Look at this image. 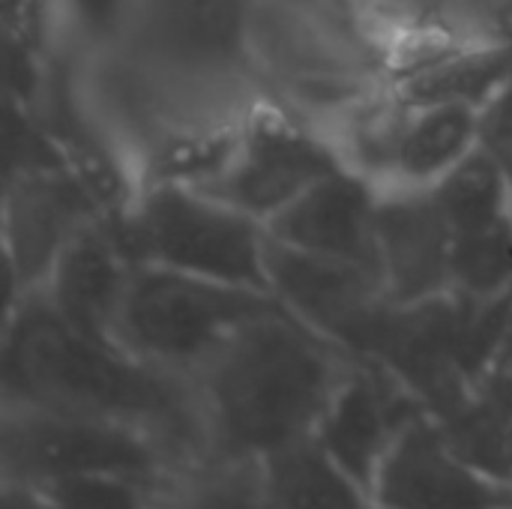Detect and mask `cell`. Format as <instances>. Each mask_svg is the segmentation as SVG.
Instances as JSON below:
<instances>
[{"label": "cell", "instance_id": "obj_10", "mask_svg": "<svg viewBox=\"0 0 512 509\" xmlns=\"http://www.w3.org/2000/svg\"><path fill=\"white\" fill-rule=\"evenodd\" d=\"M381 279L390 303L408 306L453 291V228L432 186H399L378 201Z\"/></svg>", "mask_w": 512, "mask_h": 509}, {"label": "cell", "instance_id": "obj_8", "mask_svg": "<svg viewBox=\"0 0 512 509\" xmlns=\"http://www.w3.org/2000/svg\"><path fill=\"white\" fill-rule=\"evenodd\" d=\"M372 504L378 509H512V483L468 465L423 414L387 453Z\"/></svg>", "mask_w": 512, "mask_h": 509}, {"label": "cell", "instance_id": "obj_23", "mask_svg": "<svg viewBox=\"0 0 512 509\" xmlns=\"http://www.w3.org/2000/svg\"><path fill=\"white\" fill-rule=\"evenodd\" d=\"M480 147L501 165L512 183V78L480 114Z\"/></svg>", "mask_w": 512, "mask_h": 509}, {"label": "cell", "instance_id": "obj_26", "mask_svg": "<svg viewBox=\"0 0 512 509\" xmlns=\"http://www.w3.org/2000/svg\"><path fill=\"white\" fill-rule=\"evenodd\" d=\"M510 450H512V438H510Z\"/></svg>", "mask_w": 512, "mask_h": 509}, {"label": "cell", "instance_id": "obj_27", "mask_svg": "<svg viewBox=\"0 0 512 509\" xmlns=\"http://www.w3.org/2000/svg\"><path fill=\"white\" fill-rule=\"evenodd\" d=\"M372 509H378V507H372Z\"/></svg>", "mask_w": 512, "mask_h": 509}, {"label": "cell", "instance_id": "obj_13", "mask_svg": "<svg viewBox=\"0 0 512 509\" xmlns=\"http://www.w3.org/2000/svg\"><path fill=\"white\" fill-rule=\"evenodd\" d=\"M135 267L120 243L117 222L96 219L60 252L42 294L72 330L117 342L114 327Z\"/></svg>", "mask_w": 512, "mask_h": 509}, {"label": "cell", "instance_id": "obj_7", "mask_svg": "<svg viewBox=\"0 0 512 509\" xmlns=\"http://www.w3.org/2000/svg\"><path fill=\"white\" fill-rule=\"evenodd\" d=\"M102 204L72 168L9 174L6 183V252L12 291H42L60 252L93 225Z\"/></svg>", "mask_w": 512, "mask_h": 509}, {"label": "cell", "instance_id": "obj_18", "mask_svg": "<svg viewBox=\"0 0 512 509\" xmlns=\"http://www.w3.org/2000/svg\"><path fill=\"white\" fill-rule=\"evenodd\" d=\"M159 509H270L264 462L204 456L174 480Z\"/></svg>", "mask_w": 512, "mask_h": 509}, {"label": "cell", "instance_id": "obj_12", "mask_svg": "<svg viewBox=\"0 0 512 509\" xmlns=\"http://www.w3.org/2000/svg\"><path fill=\"white\" fill-rule=\"evenodd\" d=\"M378 201L381 195L372 183L342 165L276 213L264 228L294 249L366 267L381 276Z\"/></svg>", "mask_w": 512, "mask_h": 509}, {"label": "cell", "instance_id": "obj_14", "mask_svg": "<svg viewBox=\"0 0 512 509\" xmlns=\"http://www.w3.org/2000/svg\"><path fill=\"white\" fill-rule=\"evenodd\" d=\"M480 114L483 108L465 102L408 105L393 153V174L405 186L438 183L480 147Z\"/></svg>", "mask_w": 512, "mask_h": 509}, {"label": "cell", "instance_id": "obj_22", "mask_svg": "<svg viewBox=\"0 0 512 509\" xmlns=\"http://www.w3.org/2000/svg\"><path fill=\"white\" fill-rule=\"evenodd\" d=\"M54 509H159V495L126 477H60L39 483Z\"/></svg>", "mask_w": 512, "mask_h": 509}, {"label": "cell", "instance_id": "obj_2", "mask_svg": "<svg viewBox=\"0 0 512 509\" xmlns=\"http://www.w3.org/2000/svg\"><path fill=\"white\" fill-rule=\"evenodd\" d=\"M354 363L288 309L243 324L192 375L207 456L264 459L315 435Z\"/></svg>", "mask_w": 512, "mask_h": 509}, {"label": "cell", "instance_id": "obj_5", "mask_svg": "<svg viewBox=\"0 0 512 509\" xmlns=\"http://www.w3.org/2000/svg\"><path fill=\"white\" fill-rule=\"evenodd\" d=\"M117 234L132 264L270 291L267 228L201 189L153 183L135 210L117 222Z\"/></svg>", "mask_w": 512, "mask_h": 509}, {"label": "cell", "instance_id": "obj_9", "mask_svg": "<svg viewBox=\"0 0 512 509\" xmlns=\"http://www.w3.org/2000/svg\"><path fill=\"white\" fill-rule=\"evenodd\" d=\"M423 414L420 399L393 372L357 357L321 417L315 438L372 495L387 453Z\"/></svg>", "mask_w": 512, "mask_h": 509}, {"label": "cell", "instance_id": "obj_15", "mask_svg": "<svg viewBox=\"0 0 512 509\" xmlns=\"http://www.w3.org/2000/svg\"><path fill=\"white\" fill-rule=\"evenodd\" d=\"M252 27L246 0H159L156 36L189 66H228L240 57Z\"/></svg>", "mask_w": 512, "mask_h": 509}, {"label": "cell", "instance_id": "obj_20", "mask_svg": "<svg viewBox=\"0 0 512 509\" xmlns=\"http://www.w3.org/2000/svg\"><path fill=\"white\" fill-rule=\"evenodd\" d=\"M512 288V216L474 234L453 237V291L495 297Z\"/></svg>", "mask_w": 512, "mask_h": 509}, {"label": "cell", "instance_id": "obj_4", "mask_svg": "<svg viewBox=\"0 0 512 509\" xmlns=\"http://www.w3.org/2000/svg\"><path fill=\"white\" fill-rule=\"evenodd\" d=\"M189 465L165 441L135 426L39 405H3L0 480L126 477L153 489L162 504V495Z\"/></svg>", "mask_w": 512, "mask_h": 509}, {"label": "cell", "instance_id": "obj_11", "mask_svg": "<svg viewBox=\"0 0 512 509\" xmlns=\"http://www.w3.org/2000/svg\"><path fill=\"white\" fill-rule=\"evenodd\" d=\"M264 264L270 294L291 315L330 336L342 348L357 333V327L387 300L378 273L294 249L270 234Z\"/></svg>", "mask_w": 512, "mask_h": 509}, {"label": "cell", "instance_id": "obj_16", "mask_svg": "<svg viewBox=\"0 0 512 509\" xmlns=\"http://www.w3.org/2000/svg\"><path fill=\"white\" fill-rule=\"evenodd\" d=\"M264 462L270 509H372V495L309 435Z\"/></svg>", "mask_w": 512, "mask_h": 509}, {"label": "cell", "instance_id": "obj_17", "mask_svg": "<svg viewBox=\"0 0 512 509\" xmlns=\"http://www.w3.org/2000/svg\"><path fill=\"white\" fill-rule=\"evenodd\" d=\"M510 78L512 48L462 51L408 75L399 87V99L411 108L438 102H465L486 108Z\"/></svg>", "mask_w": 512, "mask_h": 509}, {"label": "cell", "instance_id": "obj_24", "mask_svg": "<svg viewBox=\"0 0 512 509\" xmlns=\"http://www.w3.org/2000/svg\"><path fill=\"white\" fill-rule=\"evenodd\" d=\"M78 27L93 36V39H102V36H111L120 15H123V3L126 0H66Z\"/></svg>", "mask_w": 512, "mask_h": 509}, {"label": "cell", "instance_id": "obj_19", "mask_svg": "<svg viewBox=\"0 0 512 509\" xmlns=\"http://www.w3.org/2000/svg\"><path fill=\"white\" fill-rule=\"evenodd\" d=\"M432 192L453 228V237L510 219V177L483 147L468 153L453 171L432 183Z\"/></svg>", "mask_w": 512, "mask_h": 509}, {"label": "cell", "instance_id": "obj_1", "mask_svg": "<svg viewBox=\"0 0 512 509\" xmlns=\"http://www.w3.org/2000/svg\"><path fill=\"white\" fill-rule=\"evenodd\" d=\"M3 405H39L144 429L186 462L207 456L195 384L123 345L72 330L42 291L21 294L3 339Z\"/></svg>", "mask_w": 512, "mask_h": 509}, {"label": "cell", "instance_id": "obj_6", "mask_svg": "<svg viewBox=\"0 0 512 509\" xmlns=\"http://www.w3.org/2000/svg\"><path fill=\"white\" fill-rule=\"evenodd\" d=\"M339 153L282 114L261 111L240 126L237 147L219 177L201 192L267 225L306 189L339 171Z\"/></svg>", "mask_w": 512, "mask_h": 509}, {"label": "cell", "instance_id": "obj_21", "mask_svg": "<svg viewBox=\"0 0 512 509\" xmlns=\"http://www.w3.org/2000/svg\"><path fill=\"white\" fill-rule=\"evenodd\" d=\"M42 45H45V3L42 0H6V51L9 84L21 102H30L42 87Z\"/></svg>", "mask_w": 512, "mask_h": 509}, {"label": "cell", "instance_id": "obj_3", "mask_svg": "<svg viewBox=\"0 0 512 509\" xmlns=\"http://www.w3.org/2000/svg\"><path fill=\"white\" fill-rule=\"evenodd\" d=\"M285 309L270 291L138 264L129 276L114 339L129 354L195 375L243 324Z\"/></svg>", "mask_w": 512, "mask_h": 509}, {"label": "cell", "instance_id": "obj_25", "mask_svg": "<svg viewBox=\"0 0 512 509\" xmlns=\"http://www.w3.org/2000/svg\"><path fill=\"white\" fill-rule=\"evenodd\" d=\"M0 509H54L45 489L39 483L3 480L0 489Z\"/></svg>", "mask_w": 512, "mask_h": 509}]
</instances>
